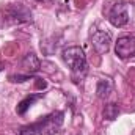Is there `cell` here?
I'll use <instances>...</instances> for the list:
<instances>
[{
	"instance_id": "obj_12",
	"label": "cell",
	"mask_w": 135,
	"mask_h": 135,
	"mask_svg": "<svg viewBox=\"0 0 135 135\" xmlns=\"http://www.w3.org/2000/svg\"><path fill=\"white\" fill-rule=\"evenodd\" d=\"M30 77H32V74H24V75H22V74H17V75H9V80H11V82H19V83H21V82L28 80Z\"/></svg>"
},
{
	"instance_id": "obj_2",
	"label": "cell",
	"mask_w": 135,
	"mask_h": 135,
	"mask_svg": "<svg viewBox=\"0 0 135 135\" xmlns=\"http://www.w3.org/2000/svg\"><path fill=\"white\" fill-rule=\"evenodd\" d=\"M65 113L63 112H54L42 118L41 121L35 123V129L38 135H55L63 126Z\"/></svg>"
},
{
	"instance_id": "obj_7",
	"label": "cell",
	"mask_w": 135,
	"mask_h": 135,
	"mask_svg": "<svg viewBox=\"0 0 135 135\" xmlns=\"http://www.w3.org/2000/svg\"><path fill=\"white\" fill-rule=\"evenodd\" d=\"M22 68H24V71L27 72V74H35V72H38L39 69H41V63H39V60H38V57L35 55V54H27L24 58H22Z\"/></svg>"
},
{
	"instance_id": "obj_8",
	"label": "cell",
	"mask_w": 135,
	"mask_h": 135,
	"mask_svg": "<svg viewBox=\"0 0 135 135\" xmlns=\"http://www.w3.org/2000/svg\"><path fill=\"white\" fill-rule=\"evenodd\" d=\"M112 91H113V82H112L110 79H101V80L98 82L96 93H98V98H99V99L108 98Z\"/></svg>"
},
{
	"instance_id": "obj_1",
	"label": "cell",
	"mask_w": 135,
	"mask_h": 135,
	"mask_svg": "<svg viewBox=\"0 0 135 135\" xmlns=\"http://www.w3.org/2000/svg\"><path fill=\"white\" fill-rule=\"evenodd\" d=\"M61 57H63V61L71 68V71L74 74H85L88 63H86V57H85V52L82 47H79V46L66 47L63 50Z\"/></svg>"
},
{
	"instance_id": "obj_5",
	"label": "cell",
	"mask_w": 135,
	"mask_h": 135,
	"mask_svg": "<svg viewBox=\"0 0 135 135\" xmlns=\"http://www.w3.org/2000/svg\"><path fill=\"white\" fill-rule=\"evenodd\" d=\"M108 22L113 27H124L129 22V13H127V5L119 2L112 6L108 11Z\"/></svg>"
},
{
	"instance_id": "obj_6",
	"label": "cell",
	"mask_w": 135,
	"mask_h": 135,
	"mask_svg": "<svg viewBox=\"0 0 135 135\" xmlns=\"http://www.w3.org/2000/svg\"><path fill=\"white\" fill-rule=\"evenodd\" d=\"M91 42H93V47H94V50L98 54H107L110 50V46H112V36L107 32L98 30L93 35Z\"/></svg>"
},
{
	"instance_id": "obj_14",
	"label": "cell",
	"mask_w": 135,
	"mask_h": 135,
	"mask_svg": "<svg viewBox=\"0 0 135 135\" xmlns=\"http://www.w3.org/2000/svg\"><path fill=\"white\" fill-rule=\"evenodd\" d=\"M36 2H39V3H49V2H52V0H36Z\"/></svg>"
},
{
	"instance_id": "obj_13",
	"label": "cell",
	"mask_w": 135,
	"mask_h": 135,
	"mask_svg": "<svg viewBox=\"0 0 135 135\" xmlns=\"http://www.w3.org/2000/svg\"><path fill=\"white\" fill-rule=\"evenodd\" d=\"M35 85H36V88H38V90H44V88L47 86V82H46V80H42V79H36V83H35Z\"/></svg>"
},
{
	"instance_id": "obj_11",
	"label": "cell",
	"mask_w": 135,
	"mask_h": 135,
	"mask_svg": "<svg viewBox=\"0 0 135 135\" xmlns=\"http://www.w3.org/2000/svg\"><path fill=\"white\" fill-rule=\"evenodd\" d=\"M17 135H38V134H36L35 124H30V126H24V127H21V131H19V134Z\"/></svg>"
},
{
	"instance_id": "obj_4",
	"label": "cell",
	"mask_w": 135,
	"mask_h": 135,
	"mask_svg": "<svg viewBox=\"0 0 135 135\" xmlns=\"http://www.w3.org/2000/svg\"><path fill=\"white\" fill-rule=\"evenodd\" d=\"M115 54L119 58H123V60L135 57V36L134 35H124V36L118 38L116 46H115Z\"/></svg>"
},
{
	"instance_id": "obj_10",
	"label": "cell",
	"mask_w": 135,
	"mask_h": 135,
	"mask_svg": "<svg viewBox=\"0 0 135 135\" xmlns=\"http://www.w3.org/2000/svg\"><path fill=\"white\" fill-rule=\"evenodd\" d=\"M102 115H104V118L105 119H108V121H113V119H116L118 118V115H119V107L116 105V104H107L105 107H104V112H102Z\"/></svg>"
},
{
	"instance_id": "obj_3",
	"label": "cell",
	"mask_w": 135,
	"mask_h": 135,
	"mask_svg": "<svg viewBox=\"0 0 135 135\" xmlns=\"http://www.w3.org/2000/svg\"><path fill=\"white\" fill-rule=\"evenodd\" d=\"M5 16L6 21H9L11 24H24V22H32V11L28 8H25L24 5L17 3V5H9L5 9Z\"/></svg>"
},
{
	"instance_id": "obj_15",
	"label": "cell",
	"mask_w": 135,
	"mask_h": 135,
	"mask_svg": "<svg viewBox=\"0 0 135 135\" xmlns=\"http://www.w3.org/2000/svg\"><path fill=\"white\" fill-rule=\"evenodd\" d=\"M3 66H5V65H3V63L0 61V71H3Z\"/></svg>"
},
{
	"instance_id": "obj_9",
	"label": "cell",
	"mask_w": 135,
	"mask_h": 135,
	"mask_svg": "<svg viewBox=\"0 0 135 135\" xmlns=\"http://www.w3.org/2000/svg\"><path fill=\"white\" fill-rule=\"evenodd\" d=\"M44 96V93H38V94H30V96H25L22 101L19 102V105H17V113L19 115H24L32 105H33L36 101H39L41 98Z\"/></svg>"
}]
</instances>
